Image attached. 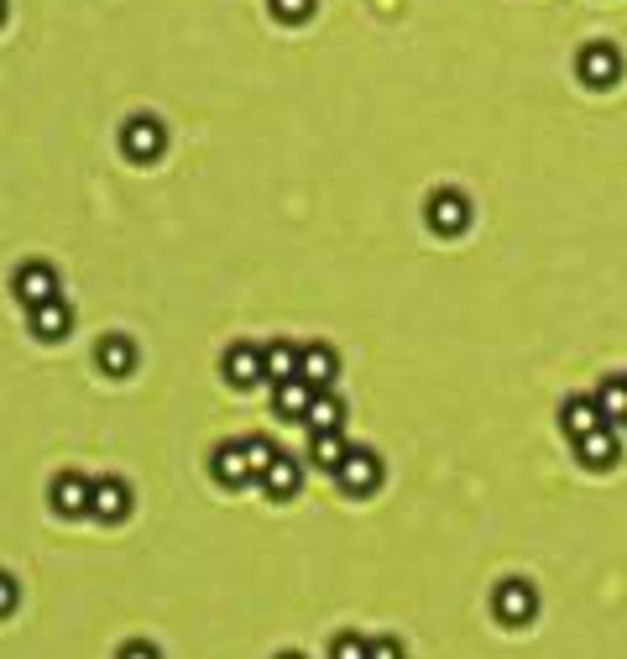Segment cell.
I'll return each mask as SVG.
<instances>
[{"label": "cell", "mask_w": 627, "mask_h": 659, "mask_svg": "<svg viewBox=\"0 0 627 659\" xmlns=\"http://www.w3.org/2000/svg\"><path fill=\"white\" fill-rule=\"evenodd\" d=\"M372 655V639H361V634H340L330 644V659H366Z\"/></svg>", "instance_id": "22"}, {"label": "cell", "mask_w": 627, "mask_h": 659, "mask_svg": "<svg viewBox=\"0 0 627 659\" xmlns=\"http://www.w3.org/2000/svg\"><path fill=\"white\" fill-rule=\"evenodd\" d=\"M334 481H340V492L366 498V492H376V487H382V456H376V450H366V445H355L351 456H346V466L334 471Z\"/></svg>", "instance_id": "4"}, {"label": "cell", "mask_w": 627, "mask_h": 659, "mask_svg": "<svg viewBox=\"0 0 627 659\" xmlns=\"http://www.w3.org/2000/svg\"><path fill=\"white\" fill-rule=\"evenodd\" d=\"M366 659H408V649H403L397 639H372V655Z\"/></svg>", "instance_id": "26"}, {"label": "cell", "mask_w": 627, "mask_h": 659, "mask_svg": "<svg viewBox=\"0 0 627 659\" xmlns=\"http://www.w3.org/2000/svg\"><path fill=\"white\" fill-rule=\"evenodd\" d=\"M277 659H304V655H298V649H288V655H277Z\"/></svg>", "instance_id": "29"}, {"label": "cell", "mask_w": 627, "mask_h": 659, "mask_svg": "<svg viewBox=\"0 0 627 659\" xmlns=\"http://www.w3.org/2000/svg\"><path fill=\"white\" fill-rule=\"evenodd\" d=\"M246 456H252V466H256V481H262V471H267V466H273V439L267 435H246Z\"/></svg>", "instance_id": "24"}, {"label": "cell", "mask_w": 627, "mask_h": 659, "mask_svg": "<svg viewBox=\"0 0 627 659\" xmlns=\"http://www.w3.org/2000/svg\"><path fill=\"white\" fill-rule=\"evenodd\" d=\"M314 6H319V0H273V17L288 21V26H298V21L314 17Z\"/></svg>", "instance_id": "23"}, {"label": "cell", "mask_w": 627, "mask_h": 659, "mask_svg": "<svg viewBox=\"0 0 627 659\" xmlns=\"http://www.w3.org/2000/svg\"><path fill=\"white\" fill-rule=\"evenodd\" d=\"M210 477L220 481V487H246V481H256V466L252 456H246V439H235V445H220L215 456H210Z\"/></svg>", "instance_id": "9"}, {"label": "cell", "mask_w": 627, "mask_h": 659, "mask_svg": "<svg viewBox=\"0 0 627 659\" xmlns=\"http://www.w3.org/2000/svg\"><path fill=\"white\" fill-rule=\"evenodd\" d=\"M89 519L99 523H126L131 519V487L116 477L95 481V492H89Z\"/></svg>", "instance_id": "10"}, {"label": "cell", "mask_w": 627, "mask_h": 659, "mask_svg": "<svg viewBox=\"0 0 627 659\" xmlns=\"http://www.w3.org/2000/svg\"><path fill=\"white\" fill-rule=\"evenodd\" d=\"M225 378H231L235 387H256V382H267L262 346H231V351H225Z\"/></svg>", "instance_id": "13"}, {"label": "cell", "mask_w": 627, "mask_h": 659, "mask_svg": "<svg viewBox=\"0 0 627 659\" xmlns=\"http://www.w3.org/2000/svg\"><path fill=\"white\" fill-rule=\"evenodd\" d=\"M346 456H351V445H346V435L340 429H325V435H309V460L319 466V471H340L346 466Z\"/></svg>", "instance_id": "17"}, {"label": "cell", "mask_w": 627, "mask_h": 659, "mask_svg": "<svg viewBox=\"0 0 627 659\" xmlns=\"http://www.w3.org/2000/svg\"><path fill=\"white\" fill-rule=\"evenodd\" d=\"M309 403H314V387L304 378H288V382H273V408L283 414V419H294L304 424V414H309Z\"/></svg>", "instance_id": "15"}, {"label": "cell", "mask_w": 627, "mask_h": 659, "mask_svg": "<svg viewBox=\"0 0 627 659\" xmlns=\"http://www.w3.org/2000/svg\"><path fill=\"white\" fill-rule=\"evenodd\" d=\"M491 613H497V623H508V628H529V623L539 618V592H533V581L508 576L497 586V597H491Z\"/></svg>", "instance_id": "1"}, {"label": "cell", "mask_w": 627, "mask_h": 659, "mask_svg": "<svg viewBox=\"0 0 627 659\" xmlns=\"http://www.w3.org/2000/svg\"><path fill=\"white\" fill-rule=\"evenodd\" d=\"M602 408H596V398H565L560 403V429H565L570 439H581L591 435V429H602Z\"/></svg>", "instance_id": "16"}, {"label": "cell", "mask_w": 627, "mask_h": 659, "mask_svg": "<svg viewBox=\"0 0 627 659\" xmlns=\"http://www.w3.org/2000/svg\"><path fill=\"white\" fill-rule=\"evenodd\" d=\"M581 84L586 89H612V84L623 79V53L612 47V42H591V47H581Z\"/></svg>", "instance_id": "5"}, {"label": "cell", "mask_w": 627, "mask_h": 659, "mask_svg": "<svg viewBox=\"0 0 627 659\" xmlns=\"http://www.w3.org/2000/svg\"><path fill=\"white\" fill-rule=\"evenodd\" d=\"M298 378L309 382L314 393H325V387H334V378H340V357H334L330 346H298Z\"/></svg>", "instance_id": "11"}, {"label": "cell", "mask_w": 627, "mask_h": 659, "mask_svg": "<svg viewBox=\"0 0 627 659\" xmlns=\"http://www.w3.org/2000/svg\"><path fill=\"white\" fill-rule=\"evenodd\" d=\"M591 398H596V408H602V419H607V424L627 419V378H607L596 393H591Z\"/></svg>", "instance_id": "21"}, {"label": "cell", "mask_w": 627, "mask_h": 659, "mask_svg": "<svg viewBox=\"0 0 627 659\" xmlns=\"http://www.w3.org/2000/svg\"><path fill=\"white\" fill-rule=\"evenodd\" d=\"M162 147H168V131H162V120L157 116H131L120 126V152L131 162H157L162 158Z\"/></svg>", "instance_id": "3"}, {"label": "cell", "mask_w": 627, "mask_h": 659, "mask_svg": "<svg viewBox=\"0 0 627 659\" xmlns=\"http://www.w3.org/2000/svg\"><path fill=\"white\" fill-rule=\"evenodd\" d=\"M17 602H21V586L0 571V618H11V613H17Z\"/></svg>", "instance_id": "25"}, {"label": "cell", "mask_w": 627, "mask_h": 659, "mask_svg": "<svg viewBox=\"0 0 627 659\" xmlns=\"http://www.w3.org/2000/svg\"><path fill=\"white\" fill-rule=\"evenodd\" d=\"M623 429H627V419H623Z\"/></svg>", "instance_id": "30"}, {"label": "cell", "mask_w": 627, "mask_h": 659, "mask_svg": "<svg viewBox=\"0 0 627 659\" xmlns=\"http://www.w3.org/2000/svg\"><path fill=\"white\" fill-rule=\"evenodd\" d=\"M74 330V309H68V299H53V304H42V309H32V336L38 340H63Z\"/></svg>", "instance_id": "14"}, {"label": "cell", "mask_w": 627, "mask_h": 659, "mask_svg": "<svg viewBox=\"0 0 627 659\" xmlns=\"http://www.w3.org/2000/svg\"><path fill=\"white\" fill-rule=\"evenodd\" d=\"M575 456L586 471H612L617 460H623V435H617V424H602V429H591V435L575 439Z\"/></svg>", "instance_id": "7"}, {"label": "cell", "mask_w": 627, "mask_h": 659, "mask_svg": "<svg viewBox=\"0 0 627 659\" xmlns=\"http://www.w3.org/2000/svg\"><path fill=\"white\" fill-rule=\"evenodd\" d=\"M11 288H17V299L26 304V309H42V304L63 299V294H59V273H53L47 262H26V267H17Z\"/></svg>", "instance_id": "6"}, {"label": "cell", "mask_w": 627, "mask_h": 659, "mask_svg": "<svg viewBox=\"0 0 627 659\" xmlns=\"http://www.w3.org/2000/svg\"><path fill=\"white\" fill-rule=\"evenodd\" d=\"M424 220H429L434 236H460V231H470V200L460 189H434L424 200Z\"/></svg>", "instance_id": "2"}, {"label": "cell", "mask_w": 627, "mask_h": 659, "mask_svg": "<svg viewBox=\"0 0 627 659\" xmlns=\"http://www.w3.org/2000/svg\"><path fill=\"white\" fill-rule=\"evenodd\" d=\"M116 659H162V655H157V649H152V644H147V639H131V644H126V649H120Z\"/></svg>", "instance_id": "27"}, {"label": "cell", "mask_w": 627, "mask_h": 659, "mask_svg": "<svg viewBox=\"0 0 627 659\" xmlns=\"http://www.w3.org/2000/svg\"><path fill=\"white\" fill-rule=\"evenodd\" d=\"M6 11H11V6H6V0H0V26H6Z\"/></svg>", "instance_id": "28"}, {"label": "cell", "mask_w": 627, "mask_h": 659, "mask_svg": "<svg viewBox=\"0 0 627 659\" xmlns=\"http://www.w3.org/2000/svg\"><path fill=\"white\" fill-rule=\"evenodd\" d=\"M262 366H267V382L298 378V346H288V340H273V346H262Z\"/></svg>", "instance_id": "20"}, {"label": "cell", "mask_w": 627, "mask_h": 659, "mask_svg": "<svg viewBox=\"0 0 627 659\" xmlns=\"http://www.w3.org/2000/svg\"><path fill=\"white\" fill-rule=\"evenodd\" d=\"M304 424H309V435L340 429V424H346V403H340V398L330 393V387H325V393H314V403H309V414H304Z\"/></svg>", "instance_id": "19"}, {"label": "cell", "mask_w": 627, "mask_h": 659, "mask_svg": "<svg viewBox=\"0 0 627 659\" xmlns=\"http://www.w3.org/2000/svg\"><path fill=\"white\" fill-rule=\"evenodd\" d=\"M89 492H95V481H84L78 471H63V477H53V487H47V502H53L59 519H84V513H89Z\"/></svg>", "instance_id": "8"}, {"label": "cell", "mask_w": 627, "mask_h": 659, "mask_svg": "<svg viewBox=\"0 0 627 659\" xmlns=\"http://www.w3.org/2000/svg\"><path fill=\"white\" fill-rule=\"evenodd\" d=\"M99 366H105V378H131V366H137V346L126 336H105L99 340Z\"/></svg>", "instance_id": "18"}, {"label": "cell", "mask_w": 627, "mask_h": 659, "mask_svg": "<svg viewBox=\"0 0 627 659\" xmlns=\"http://www.w3.org/2000/svg\"><path fill=\"white\" fill-rule=\"evenodd\" d=\"M262 487H267V498H294L298 487H304V460L288 456V450H277L273 466L262 471Z\"/></svg>", "instance_id": "12"}]
</instances>
